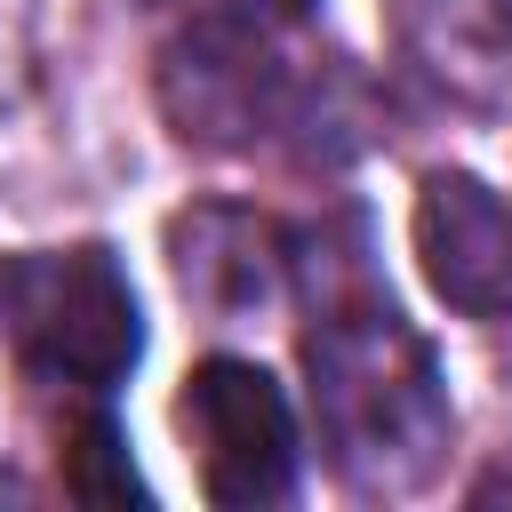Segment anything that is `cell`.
<instances>
[{
	"label": "cell",
	"mask_w": 512,
	"mask_h": 512,
	"mask_svg": "<svg viewBox=\"0 0 512 512\" xmlns=\"http://www.w3.org/2000/svg\"><path fill=\"white\" fill-rule=\"evenodd\" d=\"M0 312H8V336L24 344V360L80 392H112L144 352L136 288L112 264V248H96V240L24 248L0 272Z\"/></svg>",
	"instance_id": "2"
},
{
	"label": "cell",
	"mask_w": 512,
	"mask_h": 512,
	"mask_svg": "<svg viewBox=\"0 0 512 512\" xmlns=\"http://www.w3.org/2000/svg\"><path fill=\"white\" fill-rule=\"evenodd\" d=\"M64 488L88 496V504H128V496H144V480L128 472V448H120V424H112V416H88V424L72 432Z\"/></svg>",
	"instance_id": "8"
},
{
	"label": "cell",
	"mask_w": 512,
	"mask_h": 512,
	"mask_svg": "<svg viewBox=\"0 0 512 512\" xmlns=\"http://www.w3.org/2000/svg\"><path fill=\"white\" fill-rule=\"evenodd\" d=\"M320 0H240V16H256V24H304Z\"/></svg>",
	"instance_id": "10"
},
{
	"label": "cell",
	"mask_w": 512,
	"mask_h": 512,
	"mask_svg": "<svg viewBox=\"0 0 512 512\" xmlns=\"http://www.w3.org/2000/svg\"><path fill=\"white\" fill-rule=\"evenodd\" d=\"M400 40L456 104L512 120V0H400Z\"/></svg>",
	"instance_id": "7"
},
{
	"label": "cell",
	"mask_w": 512,
	"mask_h": 512,
	"mask_svg": "<svg viewBox=\"0 0 512 512\" xmlns=\"http://www.w3.org/2000/svg\"><path fill=\"white\" fill-rule=\"evenodd\" d=\"M168 256H176V288L216 312V320H240V312H264L280 296V232L248 208H184L168 224Z\"/></svg>",
	"instance_id": "6"
},
{
	"label": "cell",
	"mask_w": 512,
	"mask_h": 512,
	"mask_svg": "<svg viewBox=\"0 0 512 512\" xmlns=\"http://www.w3.org/2000/svg\"><path fill=\"white\" fill-rule=\"evenodd\" d=\"M416 256L448 312L512 320V200L464 168H432L416 192Z\"/></svg>",
	"instance_id": "5"
},
{
	"label": "cell",
	"mask_w": 512,
	"mask_h": 512,
	"mask_svg": "<svg viewBox=\"0 0 512 512\" xmlns=\"http://www.w3.org/2000/svg\"><path fill=\"white\" fill-rule=\"evenodd\" d=\"M304 376L320 448L360 496H408L440 472L456 432L448 376L384 296H328L304 336Z\"/></svg>",
	"instance_id": "1"
},
{
	"label": "cell",
	"mask_w": 512,
	"mask_h": 512,
	"mask_svg": "<svg viewBox=\"0 0 512 512\" xmlns=\"http://www.w3.org/2000/svg\"><path fill=\"white\" fill-rule=\"evenodd\" d=\"M184 432L200 448L208 504L256 512L296 488V416L256 360H200L184 384Z\"/></svg>",
	"instance_id": "4"
},
{
	"label": "cell",
	"mask_w": 512,
	"mask_h": 512,
	"mask_svg": "<svg viewBox=\"0 0 512 512\" xmlns=\"http://www.w3.org/2000/svg\"><path fill=\"white\" fill-rule=\"evenodd\" d=\"M496 496H512V472H488V480L472 488V504H496Z\"/></svg>",
	"instance_id": "11"
},
{
	"label": "cell",
	"mask_w": 512,
	"mask_h": 512,
	"mask_svg": "<svg viewBox=\"0 0 512 512\" xmlns=\"http://www.w3.org/2000/svg\"><path fill=\"white\" fill-rule=\"evenodd\" d=\"M32 80V0H0V104H16Z\"/></svg>",
	"instance_id": "9"
},
{
	"label": "cell",
	"mask_w": 512,
	"mask_h": 512,
	"mask_svg": "<svg viewBox=\"0 0 512 512\" xmlns=\"http://www.w3.org/2000/svg\"><path fill=\"white\" fill-rule=\"evenodd\" d=\"M160 112L184 144L240 152L288 120V64L256 16H192L160 48Z\"/></svg>",
	"instance_id": "3"
}]
</instances>
